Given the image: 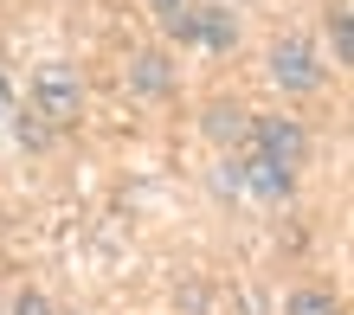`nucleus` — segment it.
<instances>
[{
	"instance_id": "f257e3e1",
	"label": "nucleus",
	"mask_w": 354,
	"mask_h": 315,
	"mask_svg": "<svg viewBox=\"0 0 354 315\" xmlns=\"http://www.w3.org/2000/svg\"><path fill=\"white\" fill-rule=\"evenodd\" d=\"M264 77H270V90H283V97H322L328 90V65H322V52L309 46L303 32H277L270 39Z\"/></svg>"
},
{
	"instance_id": "f03ea898",
	"label": "nucleus",
	"mask_w": 354,
	"mask_h": 315,
	"mask_svg": "<svg viewBox=\"0 0 354 315\" xmlns=\"http://www.w3.org/2000/svg\"><path fill=\"white\" fill-rule=\"evenodd\" d=\"M77 110H84V77L71 65H39L32 71V116L58 135V129L77 122Z\"/></svg>"
},
{
	"instance_id": "7ed1b4c3",
	"label": "nucleus",
	"mask_w": 354,
	"mask_h": 315,
	"mask_svg": "<svg viewBox=\"0 0 354 315\" xmlns=\"http://www.w3.org/2000/svg\"><path fill=\"white\" fill-rule=\"evenodd\" d=\"M245 149H252V155H264V161L303 167V155H309V129H303L297 116L270 110V116H252V129H245Z\"/></svg>"
},
{
	"instance_id": "20e7f679",
	"label": "nucleus",
	"mask_w": 354,
	"mask_h": 315,
	"mask_svg": "<svg viewBox=\"0 0 354 315\" xmlns=\"http://www.w3.org/2000/svg\"><path fill=\"white\" fill-rule=\"evenodd\" d=\"M122 84H129L142 103H174V97H180V71H174V58H168V52H155V46L129 58Z\"/></svg>"
},
{
	"instance_id": "39448f33",
	"label": "nucleus",
	"mask_w": 354,
	"mask_h": 315,
	"mask_svg": "<svg viewBox=\"0 0 354 315\" xmlns=\"http://www.w3.org/2000/svg\"><path fill=\"white\" fill-rule=\"evenodd\" d=\"M239 39H245V26H239L232 7H200L194 0V13H187V46L219 58V52H239Z\"/></svg>"
},
{
	"instance_id": "423d86ee",
	"label": "nucleus",
	"mask_w": 354,
	"mask_h": 315,
	"mask_svg": "<svg viewBox=\"0 0 354 315\" xmlns=\"http://www.w3.org/2000/svg\"><path fill=\"white\" fill-rule=\"evenodd\" d=\"M239 180H245V200H264V206L297 200V167H283V161L245 155V161H239Z\"/></svg>"
},
{
	"instance_id": "0eeeda50",
	"label": "nucleus",
	"mask_w": 354,
	"mask_h": 315,
	"mask_svg": "<svg viewBox=\"0 0 354 315\" xmlns=\"http://www.w3.org/2000/svg\"><path fill=\"white\" fill-rule=\"evenodd\" d=\"M245 129H252V110H245L239 97H213V103L200 110V135L213 142V149H225V155L245 149Z\"/></svg>"
},
{
	"instance_id": "6e6552de",
	"label": "nucleus",
	"mask_w": 354,
	"mask_h": 315,
	"mask_svg": "<svg viewBox=\"0 0 354 315\" xmlns=\"http://www.w3.org/2000/svg\"><path fill=\"white\" fill-rule=\"evenodd\" d=\"M283 315H342V296L328 283H297L290 303H283Z\"/></svg>"
},
{
	"instance_id": "1a4fd4ad",
	"label": "nucleus",
	"mask_w": 354,
	"mask_h": 315,
	"mask_svg": "<svg viewBox=\"0 0 354 315\" xmlns=\"http://www.w3.org/2000/svg\"><path fill=\"white\" fill-rule=\"evenodd\" d=\"M322 19H328V46H335V71H348V58H354V19H348V0H335Z\"/></svg>"
},
{
	"instance_id": "9d476101",
	"label": "nucleus",
	"mask_w": 354,
	"mask_h": 315,
	"mask_svg": "<svg viewBox=\"0 0 354 315\" xmlns=\"http://www.w3.org/2000/svg\"><path fill=\"white\" fill-rule=\"evenodd\" d=\"M206 187H213V193H219V200H239V193H245V180H239V161H232V155H225V161L213 167V174H206Z\"/></svg>"
},
{
	"instance_id": "9b49d317",
	"label": "nucleus",
	"mask_w": 354,
	"mask_h": 315,
	"mask_svg": "<svg viewBox=\"0 0 354 315\" xmlns=\"http://www.w3.org/2000/svg\"><path fill=\"white\" fill-rule=\"evenodd\" d=\"M7 315H58V303L46 296V289H32V283H26V289L13 296V309H7Z\"/></svg>"
},
{
	"instance_id": "f8f14e48",
	"label": "nucleus",
	"mask_w": 354,
	"mask_h": 315,
	"mask_svg": "<svg viewBox=\"0 0 354 315\" xmlns=\"http://www.w3.org/2000/svg\"><path fill=\"white\" fill-rule=\"evenodd\" d=\"M13 135L26 142L32 155H39V149H52V129H46V122H39V116H19V122H13Z\"/></svg>"
},
{
	"instance_id": "ddd939ff",
	"label": "nucleus",
	"mask_w": 354,
	"mask_h": 315,
	"mask_svg": "<svg viewBox=\"0 0 354 315\" xmlns=\"http://www.w3.org/2000/svg\"><path fill=\"white\" fill-rule=\"evenodd\" d=\"M194 0H149V13H155V26H168V19H180Z\"/></svg>"
}]
</instances>
